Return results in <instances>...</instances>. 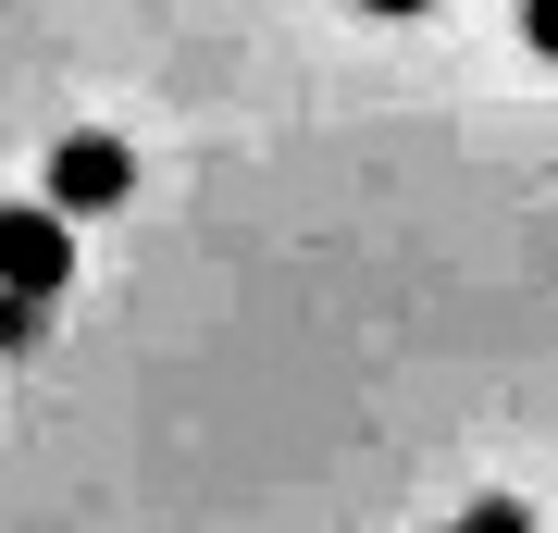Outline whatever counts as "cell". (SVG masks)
<instances>
[{"instance_id":"obj_4","label":"cell","mask_w":558,"mask_h":533,"mask_svg":"<svg viewBox=\"0 0 558 533\" xmlns=\"http://www.w3.org/2000/svg\"><path fill=\"white\" fill-rule=\"evenodd\" d=\"M459 533H521V509H484V521H459Z\"/></svg>"},{"instance_id":"obj_3","label":"cell","mask_w":558,"mask_h":533,"mask_svg":"<svg viewBox=\"0 0 558 533\" xmlns=\"http://www.w3.org/2000/svg\"><path fill=\"white\" fill-rule=\"evenodd\" d=\"M521 38H534V50L558 62V0H521Z\"/></svg>"},{"instance_id":"obj_5","label":"cell","mask_w":558,"mask_h":533,"mask_svg":"<svg viewBox=\"0 0 558 533\" xmlns=\"http://www.w3.org/2000/svg\"><path fill=\"white\" fill-rule=\"evenodd\" d=\"M360 13H435V0H360Z\"/></svg>"},{"instance_id":"obj_1","label":"cell","mask_w":558,"mask_h":533,"mask_svg":"<svg viewBox=\"0 0 558 533\" xmlns=\"http://www.w3.org/2000/svg\"><path fill=\"white\" fill-rule=\"evenodd\" d=\"M0 286H13V298H62V286H75V223H62L50 198L0 211Z\"/></svg>"},{"instance_id":"obj_2","label":"cell","mask_w":558,"mask_h":533,"mask_svg":"<svg viewBox=\"0 0 558 533\" xmlns=\"http://www.w3.org/2000/svg\"><path fill=\"white\" fill-rule=\"evenodd\" d=\"M124 186H137L124 137H62V149H50V211H62V223H75V211H112Z\"/></svg>"}]
</instances>
